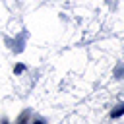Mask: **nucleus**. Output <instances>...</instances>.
Masks as SVG:
<instances>
[{
    "instance_id": "7ed1b4c3",
    "label": "nucleus",
    "mask_w": 124,
    "mask_h": 124,
    "mask_svg": "<svg viewBox=\"0 0 124 124\" xmlns=\"http://www.w3.org/2000/svg\"><path fill=\"white\" fill-rule=\"evenodd\" d=\"M4 124H8V122H4Z\"/></svg>"
},
{
    "instance_id": "f257e3e1",
    "label": "nucleus",
    "mask_w": 124,
    "mask_h": 124,
    "mask_svg": "<svg viewBox=\"0 0 124 124\" xmlns=\"http://www.w3.org/2000/svg\"><path fill=\"white\" fill-rule=\"evenodd\" d=\"M122 114H124V105H118V107L110 112V116H112V118H118V116H122Z\"/></svg>"
},
{
    "instance_id": "f03ea898",
    "label": "nucleus",
    "mask_w": 124,
    "mask_h": 124,
    "mask_svg": "<svg viewBox=\"0 0 124 124\" xmlns=\"http://www.w3.org/2000/svg\"><path fill=\"white\" fill-rule=\"evenodd\" d=\"M33 124H45V122H43V120H35Z\"/></svg>"
}]
</instances>
